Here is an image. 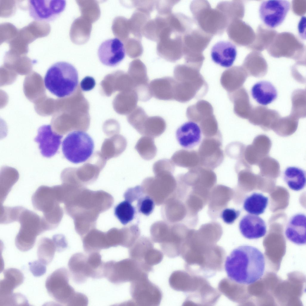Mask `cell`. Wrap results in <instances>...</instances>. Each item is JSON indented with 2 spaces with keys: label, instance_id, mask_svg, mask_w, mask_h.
I'll list each match as a JSON object with an SVG mask.
<instances>
[{
  "label": "cell",
  "instance_id": "obj_16",
  "mask_svg": "<svg viewBox=\"0 0 306 306\" xmlns=\"http://www.w3.org/2000/svg\"><path fill=\"white\" fill-rule=\"evenodd\" d=\"M62 137V135L53 132L51 125H43L38 129L34 141L39 143L42 155L50 158L57 152Z\"/></svg>",
  "mask_w": 306,
  "mask_h": 306
},
{
  "label": "cell",
  "instance_id": "obj_30",
  "mask_svg": "<svg viewBox=\"0 0 306 306\" xmlns=\"http://www.w3.org/2000/svg\"><path fill=\"white\" fill-rule=\"evenodd\" d=\"M134 207L128 201H124L115 207L114 214L121 223L124 225L132 221L134 216Z\"/></svg>",
  "mask_w": 306,
  "mask_h": 306
},
{
  "label": "cell",
  "instance_id": "obj_19",
  "mask_svg": "<svg viewBox=\"0 0 306 306\" xmlns=\"http://www.w3.org/2000/svg\"><path fill=\"white\" fill-rule=\"evenodd\" d=\"M236 46L226 41L218 42L212 48L211 56L216 64L224 68H229L233 64L237 56Z\"/></svg>",
  "mask_w": 306,
  "mask_h": 306
},
{
  "label": "cell",
  "instance_id": "obj_4",
  "mask_svg": "<svg viewBox=\"0 0 306 306\" xmlns=\"http://www.w3.org/2000/svg\"><path fill=\"white\" fill-rule=\"evenodd\" d=\"M61 188L57 186H42L32 197L33 207L43 213L42 217L50 230L58 226L62 218V212L59 204L62 202Z\"/></svg>",
  "mask_w": 306,
  "mask_h": 306
},
{
  "label": "cell",
  "instance_id": "obj_28",
  "mask_svg": "<svg viewBox=\"0 0 306 306\" xmlns=\"http://www.w3.org/2000/svg\"><path fill=\"white\" fill-rule=\"evenodd\" d=\"M56 251L52 238H42L38 244L37 255L38 260L45 265L49 264L53 259Z\"/></svg>",
  "mask_w": 306,
  "mask_h": 306
},
{
  "label": "cell",
  "instance_id": "obj_35",
  "mask_svg": "<svg viewBox=\"0 0 306 306\" xmlns=\"http://www.w3.org/2000/svg\"><path fill=\"white\" fill-rule=\"evenodd\" d=\"M54 243L56 251L58 252L64 250L67 247V244L64 237L60 234L54 235L52 238Z\"/></svg>",
  "mask_w": 306,
  "mask_h": 306
},
{
  "label": "cell",
  "instance_id": "obj_31",
  "mask_svg": "<svg viewBox=\"0 0 306 306\" xmlns=\"http://www.w3.org/2000/svg\"><path fill=\"white\" fill-rule=\"evenodd\" d=\"M137 207L139 212L148 216L153 212L154 207L153 199L148 196L140 198L138 200Z\"/></svg>",
  "mask_w": 306,
  "mask_h": 306
},
{
  "label": "cell",
  "instance_id": "obj_8",
  "mask_svg": "<svg viewBox=\"0 0 306 306\" xmlns=\"http://www.w3.org/2000/svg\"><path fill=\"white\" fill-rule=\"evenodd\" d=\"M69 274L64 267L53 272L47 279L45 287L49 295L62 305L74 306L79 292L69 283Z\"/></svg>",
  "mask_w": 306,
  "mask_h": 306
},
{
  "label": "cell",
  "instance_id": "obj_25",
  "mask_svg": "<svg viewBox=\"0 0 306 306\" xmlns=\"http://www.w3.org/2000/svg\"><path fill=\"white\" fill-rule=\"evenodd\" d=\"M238 67H233L225 70L221 75V84L228 93L238 90L246 79L245 74Z\"/></svg>",
  "mask_w": 306,
  "mask_h": 306
},
{
  "label": "cell",
  "instance_id": "obj_22",
  "mask_svg": "<svg viewBox=\"0 0 306 306\" xmlns=\"http://www.w3.org/2000/svg\"><path fill=\"white\" fill-rule=\"evenodd\" d=\"M306 216L299 213L292 216L286 226L285 234L291 242L298 245L305 244L306 237Z\"/></svg>",
  "mask_w": 306,
  "mask_h": 306
},
{
  "label": "cell",
  "instance_id": "obj_5",
  "mask_svg": "<svg viewBox=\"0 0 306 306\" xmlns=\"http://www.w3.org/2000/svg\"><path fill=\"white\" fill-rule=\"evenodd\" d=\"M16 221L20 223L19 232L15 239V244L19 250L25 252L34 246L37 237L50 230L49 227L43 217L21 206Z\"/></svg>",
  "mask_w": 306,
  "mask_h": 306
},
{
  "label": "cell",
  "instance_id": "obj_21",
  "mask_svg": "<svg viewBox=\"0 0 306 306\" xmlns=\"http://www.w3.org/2000/svg\"><path fill=\"white\" fill-rule=\"evenodd\" d=\"M88 261L87 255L77 253L73 254L70 258L68 266L74 281L77 284L85 282L91 278V271Z\"/></svg>",
  "mask_w": 306,
  "mask_h": 306
},
{
  "label": "cell",
  "instance_id": "obj_3",
  "mask_svg": "<svg viewBox=\"0 0 306 306\" xmlns=\"http://www.w3.org/2000/svg\"><path fill=\"white\" fill-rule=\"evenodd\" d=\"M79 82L77 70L65 62H56L47 70L44 78L45 88L52 94L59 98L72 94Z\"/></svg>",
  "mask_w": 306,
  "mask_h": 306
},
{
  "label": "cell",
  "instance_id": "obj_15",
  "mask_svg": "<svg viewBox=\"0 0 306 306\" xmlns=\"http://www.w3.org/2000/svg\"><path fill=\"white\" fill-rule=\"evenodd\" d=\"M128 73L139 100L146 102L151 99L152 97L149 90V79L144 65L139 61H133L130 65Z\"/></svg>",
  "mask_w": 306,
  "mask_h": 306
},
{
  "label": "cell",
  "instance_id": "obj_7",
  "mask_svg": "<svg viewBox=\"0 0 306 306\" xmlns=\"http://www.w3.org/2000/svg\"><path fill=\"white\" fill-rule=\"evenodd\" d=\"M94 141L87 133L81 131L69 133L63 141L62 150L65 157L74 164L85 162L93 153Z\"/></svg>",
  "mask_w": 306,
  "mask_h": 306
},
{
  "label": "cell",
  "instance_id": "obj_23",
  "mask_svg": "<svg viewBox=\"0 0 306 306\" xmlns=\"http://www.w3.org/2000/svg\"><path fill=\"white\" fill-rule=\"evenodd\" d=\"M175 80L174 78L166 76L152 80L149 89L152 97L164 100H174Z\"/></svg>",
  "mask_w": 306,
  "mask_h": 306
},
{
  "label": "cell",
  "instance_id": "obj_32",
  "mask_svg": "<svg viewBox=\"0 0 306 306\" xmlns=\"http://www.w3.org/2000/svg\"><path fill=\"white\" fill-rule=\"evenodd\" d=\"M175 169V165L169 159H163L155 162L153 166V171L154 174L163 172H168L173 173Z\"/></svg>",
  "mask_w": 306,
  "mask_h": 306
},
{
  "label": "cell",
  "instance_id": "obj_34",
  "mask_svg": "<svg viewBox=\"0 0 306 306\" xmlns=\"http://www.w3.org/2000/svg\"><path fill=\"white\" fill-rule=\"evenodd\" d=\"M28 264L30 270L35 276H41L46 272V265L39 260L30 262Z\"/></svg>",
  "mask_w": 306,
  "mask_h": 306
},
{
  "label": "cell",
  "instance_id": "obj_29",
  "mask_svg": "<svg viewBox=\"0 0 306 306\" xmlns=\"http://www.w3.org/2000/svg\"><path fill=\"white\" fill-rule=\"evenodd\" d=\"M135 149L141 157L146 160H152L157 153L154 138L149 136L141 137L137 142Z\"/></svg>",
  "mask_w": 306,
  "mask_h": 306
},
{
  "label": "cell",
  "instance_id": "obj_36",
  "mask_svg": "<svg viewBox=\"0 0 306 306\" xmlns=\"http://www.w3.org/2000/svg\"><path fill=\"white\" fill-rule=\"evenodd\" d=\"M96 82L92 77L86 76L81 81L80 85L81 89L84 91H88L92 90L95 87Z\"/></svg>",
  "mask_w": 306,
  "mask_h": 306
},
{
  "label": "cell",
  "instance_id": "obj_2",
  "mask_svg": "<svg viewBox=\"0 0 306 306\" xmlns=\"http://www.w3.org/2000/svg\"><path fill=\"white\" fill-rule=\"evenodd\" d=\"M200 70L187 65H178L174 71L175 80L174 100L182 103L203 97L208 85Z\"/></svg>",
  "mask_w": 306,
  "mask_h": 306
},
{
  "label": "cell",
  "instance_id": "obj_13",
  "mask_svg": "<svg viewBox=\"0 0 306 306\" xmlns=\"http://www.w3.org/2000/svg\"><path fill=\"white\" fill-rule=\"evenodd\" d=\"M128 253L130 258L152 267L160 263L163 257V253L154 248L152 243L146 240L140 241L132 245L129 247Z\"/></svg>",
  "mask_w": 306,
  "mask_h": 306
},
{
  "label": "cell",
  "instance_id": "obj_14",
  "mask_svg": "<svg viewBox=\"0 0 306 306\" xmlns=\"http://www.w3.org/2000/svg\"><path fill=\"white\" fill-rule=\"evenodd\" d=\"M125 50L122 42L117 38L107 40L98 50L99 59L103 64L110 67L118 65L124 58Z\"/></svg>",
  "mask_w": 306,
  "mask_h": 306
},
{
  "label": "cell",
  "instance_id": "obj_9",
  "mask_svg": "<svg viewBox=\"0 0 306 306\" xmlns=\"http://www.w3.org/2000/svg\"><path fill=\"white\" fill-rule=\"evenodd\" d=\"M146 277L131 282V299L124 303L140 306H159L162 298L160 288Z\"/></svg>",
  "mask_w": 306,
  "mask_h": 306
},
{
  "label": "cell",
  "instance_id": "obj_24",
  "mask_svg": "<svg viewBox=\"0 0 306 306\" xmlns=\"http://www.w3.org/2000/svg\"><path fill=\"white\" fill-rule=\"evenodd\" d=\"M251 93L257 102L263 105L271 103L277 97L276 88L271 82L266 81H261L255 83L251 88Z\"/></svg>",
  "mask_w": 306,
  "mask_h": 306
},
{
  "label": "cell",
  "instance_id": "obj_26",
  "mask_svg": "<svg viewBox=\"0 0 306 306\" xmlns=\"http://www.w3.org/2000/svg\"><path fill=\"white\" fill-rule=\"evenodd\" d=\"M283 178L289 187L293 190H301L305 186V171L299 167H287L283 172Z\"/></svg>",
  "mask_w": 306,
  "mask_h": 306
},
{
  "label": "cell",
  "instance_id": "obj_11",
  "mask_svg": "<svg viewBox=\"0 0 306 306\" xmlns=\"http://www.w3.org/2000/svg\"><path fill=\"white\" fill-rule=\"evenodd\" d=\"M290 8V3L287 0L264 1L259 7V17L266 26L274 28L282 23Z\"/></svg>",
  "mask_w": 306,
  "mask_h": 306
},
{
  "label": "cell",
  "instance_id": "obj_10",
  "mask_svg": "<svg viewBox=\"0 0 306 306\" xmlns=\"http://www.w3.org/2000/svg\"><path fill=\"white\" fill-rule=\"evenodd\" d=\"M129 123L140 134L154 138L161 135L166 128V123L162 117H149L144 109L137 107L128 115Z\"/></svg>",
  "mask_w": 306,
  "mask_h": 306
},
{
  "label": "cell",
  "instance_id": "obj_1",
  "mask_svg": "<svg viewBox=\"0 0 306 306\" xmlns=\"http://www.w3.org/2000/svg\"><path fill=\"white\" fill-rule=\"evenodd\" d=\"M224 268L230 280L240 284H250L264 275V256L254 247L241 245L234 249L227 256Z\"/></svg>",
  "mask_w": 306,
  "mask_h": 306
},
{
  "label": "cell",
  "instance_id": "obj_18",
  "mask_svg": "<svg viewBox=\"0 0 306 306\" xmlns=\"http://www.w3.org/2000/svg\"><path fill=\"white\" fill-rule=\"evenodd\" d=\"M176 137L178 143L183 148L192 149L200 143L201 130L197 123L190 121L185 123L178 128Z\"/></svg>",
  "mask_w": 306,
  "mask_h": 306
},
{
  "label": "cell",
  "instance_id": "obj_33",
  "mask_svg": "<svg viewBox=\"0 0 306 306\" xmlns=\"http://www.w3.org/2000/svg\"><path fill=\"white\" fill-rule=\"evenodd\" d=\"M240 211L232 208H226L222 211L221 216L223 221L227 224H231L238 218Z\"/></svg>",
  "mask_w": 306,
  "mask_h": 306
},
{
  "label": "cell",
  "instance_id": "obj_12",
  "mask_svg": "<svg viewBox=\"0 0 306 306\" xmlns=\"http://www.w3.org/2000/svg\"><path fill=\"white\" fill-rule=\"evenodd\" d=\"M66 1L62 0H29L30 16L36 21L50 22L56 19L64 10Z\"/></svg>",
  "mask_w": 306,
  "mask_h": 306
},
{
  "label": "cell",
  "instance_id": "obj_6",
  "mask_svg": "<svg viewBox=\"0 0 306 306\" xmlns=\"http://www.w3.org/2000/svg\"><path fill=\"white\" fill-rule=\"evenodd\" d=\"M153 267L131 258L118 261L111 260L104 263V276L110 282L118 284L131 282L148 277Z\"/></svg>",
  "mask_w": 306,
  "mask_h": 306
},
{
  "label": "cell",
  "instance_id": "obj_27",
  "mask_svg": "<svg viewBox=\"0 0 306 306\" xmlns=\"http://www.w3.org/2000/svg\"><path fill=\"white\" fill-rule=\"evenodd\" d=\"M268 201V197L262 193L254 192L245 199L243 208L248 213L259 215L264 212Z\"/></svg>",
  "mask_w": 306,
  "mask_h": 306
},
{
  "label": "cell",
  "instance_id": "obj_20",
  "mask_svg": "<svg viewBox=\"0 0 306 306\" xmlns=\"http://www.w3.org/2000/svg\"><path fill=\"white\" fill-rule=\"evenodd\" d=\"M239 227L242 235L249 239L261 238L265 235L267 232L264 221L258 216L249 214L242 218Z\"/></svg>",
  "mask_w": 306,
  "mask_h": 306
},
{
  "label": "cell",
  "instance_id": "obj_17",
  "mask_svg": "<svg viewBox=\"0 0 306 306\" xmlns=\"http://www.w3.org/2000/svg\"><path fill=\"white\" fill-rule=\"evenodd\" d=\"M4 279L0 282V305L10 301L14 296V289L21 284L24 279V275L19 270L10 268L3 272Z\"/></svg>",
  "mask_w": 306,
  "mask_h": 306
}]
</instances>
